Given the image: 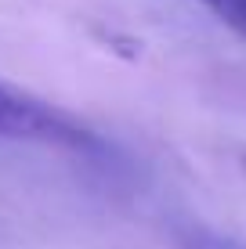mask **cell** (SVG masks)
I'll return each mask as SVG.
<instances>
[{"mask_svg":"<svg viewBox=\"0 0 246 249\" xmlns=\"http://www.w3.org/2000/svg\"><path fill=\"white\" fill-rule=\"evenodd\" d=\"M0 137L15 141H40V144H58L73 152H101V137L83 126L80 119L65 116L62 108L33 98L25 90H15L0 83Z\"/></svg>","mask_w":246,"mask_h":249,"instance_id":"cell-1","label":"cell"},{"mask_svg":"<svg viewBox=\"0 0 246 249\" xmlns=\"http://www.w3.org/2000/svg\"><path fill=\"white\" fill-rule=\"evenodd\" d=\"M203 4H207L225 25H232L239 36H246V0H203Z\"/></svg>","mask_w":246,"mask_h":249,"instance_id":"cell-2","label":"cell"},{"mask_svg":"<svg viewBox=\"0 0 246 249\" xmlns=\"http://www.w3.org/2000/svg\"><path fill=\"white\" fill-rule=\"evenodd\" d=\"M185 249H246V246L217 238V235H207V231H192V235H185Z\"/></svg>","mask_w":246,"mask_h":249,"instance_id":"cell-3","label":"cell"}]
</instances>
